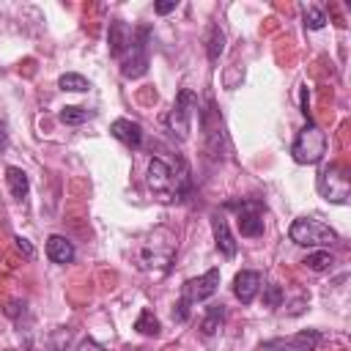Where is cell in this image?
<instances>
[{
  "label": "cell",
  "mask_w": 351,
  "mask_h": 351,
  "mask_svg": "<svg viewBox=\"0 0 351 351\" xmlns=\"http://www.w3.org/2000/svg\"><path fill=\"white\" fill-rule=\"evenodd\" d=\"M148 189L162 200V203H176L181 200L192 181H189V167L181 156L176 154H154L148 162V173H145Z\"/></svg>",
  "instance_id": "6da1fadb"
},
{
  "label": "cell",
  "mask_w": 351,
  "mask_h": 351,
  "mask_svg": "<svg viewBox=\"0 0 351 351\" xmlns=\"http://www.w3.org/2000/svg\"><path fill=\"white\" fill-rule=\"evenodd\" d=\"M176 255V233L170 228L151 230L137 250V266L143 271H167Z\"/></svg>",
  "instance_id": "7a4b0ae2"
},
{
  "label": "cell",
  "mask_w": 351,
  "mask_h": 351,
  "mask_svg": "<svg viewBox=\"0 0 351 351\" xmlns=\"http://www.w3.org/2000/svg\"><path fill=\"white\" fill-rule=\"evenodd\" d=\"M217 288H219V269H208L206 274L186 280L184 288H181V299H178V304H176V310H173V318H176V321H186L189 304H197V302L214 296Z\"/></svg>",
  "instance_id": "3957f363"
},
{
  "label": "cell",
  "mask_w": 351,
  "mask_h": 351,
  "mask_svg": "<svg viewBox=\"0 0 351 351\" xmlns=\"http://www.w3.org/2000/svg\"><path fill=\"white\" fill-rule=\"evenodd\" d=\"M288 236H291V241L299 244V247H318V250H326V247H332V244L337 241V233H335L329 225H324V222H318V219H313V217H299V219H293Z\"/></svg>",
  "instance_id": "277c9868"
},
{
  "label": "cell",
  "mask_w": 351,
  "mask_h": 351,
  "mask_svg": "<svg viewBox=\"0 0 351 351\" xmlns=\"http://www.w3.org/2000/svg\"><path fill=\"white\" fill-rule=\"evenodd\" d=\"M324 154H326V134L315 123L307 121V126L296 134V140L291 145V156L299 165H315L324 159Z\"/></svg>",
  "instance_id": "5b68a950"
},
{
  "label": "cell",
  "mask_w": 351,
  "mask_h": 351,
  "mask_svg": "<svg viewBox=\"0 0 351 351\" xmlns=\"http://www.w3.org/2000/svg\"><path fill=\"white\" fill-rule=\"evenodd\" d=\"M315 186H318V195L326 197L329 203H346L348 195H351L348 170H346L343 165H324V167L318 170Z\"/></svg>",
  "instance_id": "8992f818"
},
{
  "label": "cell",
  "mask_w": 351,
  "mask_h": 351,
  "mask_svg": "<svg viewBox=\"0 0 351 351\" xmlns=\"http://www.w3.org/2000/svg\"><path fill=\"white\" fill-rule=\"evenodd\" d=\"M148 33H151L148 27H140L137 33H132V44L121 58V74L126 80H137L148 71Z\"/></svg>",
  "instance_id": "52a82bcc"
},
{
  "label": "cell",
  "mask_w": 351,
  "mask_h": 351,
  "mask_svg": "<svg viewBox=\"0 0 351 351\" xmlns=\"http://www.w3.org/2000/svg\"><path fill=\"white\" fill-rule=\"evenodd\" d=\"M192 107H195V93L189 88H181L170 112H167V129L173 137L186 140L189 137V118H192Z\"/></svg>",
  "instance_id": "ba28073f"
},
{
  "label": "cell",
  "mask_w": 351,
  "mask_h": 351,
  "mask_svg": "<svg viewBox=\"0 0 351 351\" xmlns=\"http://www.w3.org/2000/svg\"><path fill=\"white\" fill-rule=\"evenodd\" d=\"M236 208H239L236 222H239L241 236H247V239L261 236V233H263V214H266V206H263L261 200H241Z\"/></svg>",
  "instance_id": "9c48e42d"
},
{
  "label": "cell",
  "mask_w": 351,
  "mask_h": 351,
  "mask_svg": "<svg viewBox=\"0 0 351 351\" xmlns=\"http://www.w3.org/2000/svg\"><path fill=\"white\" fill-rule=\"evenodd\" d=\"M321 343V332L318 329H304L288 337H277V340H266L263 346L271 351H315Z\"/></svg>",
  "instance_id": "30bf717a"
},
{
  "label": "cell",
  "mask_w": 351,
  "mask_h": 351,
  "mask_svg": "<svg viewBox=\"0 0 351 351\" xmlns=\"http://www.w3.org/2000/svg\"><path fill=\"white\" fill-rule=\"evenodd\" d=\"M200 126H203V132H206V143H208L211 156H219V145H222V140H225V132H222V118H219V112L214 110V101H211V99L206 101V110L200 112Z\"/></svg>",
  "instance_id": "8fae6325"
},
{
  "label": "cell",
  "mask_w": 351,
  "mask_h": 351,
  "mask_svg": "<svg viewBox=\"0 0 351 351\" xmlns=\"http://www.w3.org/2000/svg\"><path fill=\"white\" fill-rule=\"evenodd\" d=\"M261 274L258 271H252V269H241L236 277H233V293H236V299L241 302V304H250L255 296H258V291H261Z\"/></svg>",
  "instance_id": "7c38bea8"
},
{
  "label": "cell",
  "mask_w": 351,
  "mask_h": 351,
  "mask_svg": "<svg viewBox=\"0 0 351 351\" xmlns=\"http://www.w3.org/2000/svg\"><path fill=\"white\" fill-rule=\"evenodd\" d=\"M110 132H112V137L121 140L126 148H140V145H143V126H140L137 121L118 118V121H112Z\"/></svg>",
  "instance_id": "4fadbf2b"
},
{
  "label": "cell",
  "mask_w": 351,
  "mask_h": 351,
  "mask_svg": "<svg viewBox=\"0 0 351 351\" xmlns=\"http://www.w3.org/2000/svg\"><path fill=\"white\" fill-rule=\"evenodd\" d=\"M211 230H214V239H217V250L225 258H233L236 255V239L228 228V219L219 211H211Z\"/></svg>",
  "instance_id": "5bb4252c"
},
{
  "label": "cell",
  "mask_w": 351,
  "mask_h": 351,
  "mask_svg": "<svg viewBox=\"0 0 351 351\" xmlns=\"http://www.w3.org/2000/svg\"><path fill=\"white\" fill-rule=\"evenodd\" d=\"M47 258L52 263H71L74 261V244L66 236H49L47 239Z\"/></svg>",
  "instance_id": "9a60e30c"
},
{
  "label": "cell",
  "mask_w": 351,
  "mask_h": 351,
  "mask_svg": "<svg viewBox=\"0 0 351 351\" xmlns=\"http://www.w3.org/2000/svg\"><path fill=\"white\" fill-rule=\"evenodd\" d=\"M129 44H132V30L121 19H112V25H110V52L121 58L129 49Z\"/></svg>",
  "instance_id": "2e32d148"
},
{
  "label": "cell",
  "mask_w": 351,
  "mask_h": 351,
  "mask_svg": "<svg viewBox=\"0 0 351 351\" xmlns=\"http://www.w3.org/2000/svg\"><path fill=\"white\" fill-rule=\"evenodd\" d=\"M5 184H8V189H11V195L16 197V200H22V197H27V189H30V181H27V173L22 170V167H5Z\"/></svg>",
  "instance_id": "e0dca14e"
},
{
  "label": "cell",
  "mask_w": 351,
  "mask_h": 351,
  "mask_svg": "<svg viewBox=\"0 0 351 351\" xmlns=\"http://www.w3.org/2000/svg\"><path fill=\"white\" fill-rule=\"evenodd\" d=\"M310 271H326V269H332V263H335V255L329 252V250H315V252H310V255H304V261H302Z\"/></svg>",
  "instance_id": "ac0fdd59"
},
{
  "label": "cell",
  "mask_w": 351,
  "mask_h": 351,
  "mask_svg": "<svg viewBox=\"0 0 351 351\" xmlns=\"http://www.w3.org/2000/svg\"><path fill=\"white\" fill-rule=\"evenodd\" d=\"M222 318H225V307H222V304H211V307L206 310L203 321H200V332H203L206 337H208V335H214V332L219 329Z\"/></svg>",
  "instance_id": "d6986e66"
},
{
  "label": "cell",
  "mask_w": 351,
  "mask_h": 351,
  "mask_svg": "<svg viewBox=\"0 0 351 351\" xmlns=\"http://www.w3.org/2000/svg\"><path fill=\"white\" fill-rule=\"evenodd\" d=\"M58 88H60V90H69V93H85V90L90 88V82H88L82 74L69 71V74H60V77H58Z\"/></svg>",
  "instance_id": "ffe728a7"
},
{
  "label": "cell",
  "mask_w": 351,
  "mask_h": 351,
  "mask_svg": "<svg viewBox=\"0 0 351 351\" xmlns=\"http://www.w3.org/2000/svg\"><path fill=\"white\" fill-rule=\"evenodd\" d=\"M206 52H208V60L211 63H217L219 60V55L225 52V33L214 25L211 30H208V41H206Z\"/></svg>",
  "instance_id": "44dd1931"
},
{
  "label": "cell",
  "mask_w": 351,
  "mask_h": 351,
  "mask_svg": "<svg viewBox=\"0 0 351 351\" xmlns=\"http://www.w3.org/2000/svg\"><path fill=\"white\" fill-rule=\"evenodd\" d=\"M58 118H60V123H66V126H80V123L90 121L93 112L85 110V107H63V110L58 112Z\"/></svg>",
  "instance_id": "7402d4cb"
},
{
  "label": "cell",
  "mask_w": 351,
  "mask_h": 351,
  "mask_svg": "<svg viewBox=\"0 0 351 351\" xmlns=\"http://www.w3.org/2000/svg\"><path fill=\"white\" fill-rule=\"evenodd\" d=\"M134 329H137L140 335H145V337H156V335H159V321H156V315H154V313L145 307V310L137 315Z\"/></svg>",
  "instance_id": "603a6c76"
},
{
  "label": "cell",
  "mask_w": 351,
  "mask_h": 351,
  "mask_svg": "<svg viewBox=\"0 0 351 351\" xmlns=\"http://www.w3.org/2000/svg\"><path fill=\"white\" fill-rule=\"evenodd\" d=\"M304 25L310 30H321L326 25V14L318 5H304Z\"/></svg>",
  "instance_id": "cb8c5ba5"
},
{
  "label": "cell",
  "mask_w": 351,
  "mask_h": 351,
  "mask_svg": "<svg viewBox=\"0 0 351 351\" xmlns=\"http://www.w3.org/2000/svg\"><path fill=\"white\" fill-rule=\"evenodd\" d=\"M282 299H285V293H282V288H280V285H263V304H266L269 310L280 307V304H282Z\"/></svg>",
  "instance_id": "d4e9b609"
},
{
  "label": "cell",
  "mask_w": 351,
  "mask_h": 351,
  "mask_svg": "<svg viewBox=\"0 0 351 351\" xmlns=\"http://www.w3.org/2000/svg\"><path fill=\"white\" fill-rule=\"evenodd\" d=\"M74 351H107V348H104V346H99L96 340L85 337V340H80V343H77V348H74Z\"/></svg>",
  "instance_id": "484cf974"
},
{
  "label": "cell",
  "mask_w": 351,
  "mask_h": 351,
  "mask_svg": "<svg viewBox=\"0 0 351 351\" xmlns=\"http://www.w3.org/2000/svg\"><path fill=\"white\" fill-rule=\"evenodd\" d=\"M176 5H178L176 0H170V3H156L154 11H156V14H170V11H176Z\"/></svg>",
  "instance_id": "4316f807"
},
{
  "label": "cell",
  "mask_w": 351,
  "mask_h": 351,
  "mask_svg": "<svg viewBox=\"0 0 351 351\" xmlns=\"http://www.w3.org/2000/svg\"><path fill=\"white\" fill-rule=\"evenodd\" d=\"M16 247L25 252V258H33V255H36V252H33V247L27 244V239H22V236H16Z\"/></svg>",
  "instance_id": "83f0119b"
},
{
  "label": "cell",
  "mask_w": 351,
  "mask_h": 351,
  "mask_svg": "<svg viewBox=\"0 0 351 351\" xmlns=\"http://www.w3.org/2000/svg\"><path fill=\"white\" fill-rule=\"evenodd\" d=\"M8 148V126H5V121H0V151H5Z\"/></svg>",
  "instance_id": "f1b7e54d"
},
{
  "label": "cell",
  "mask_w": 351,
  "mask_h": 351,
  "mask_svg": "<svg viewBox=\"0 0 351 351\" xmlns=\"http://www.w3.org/2000/svg\"><path fill=\"white\" fill-rule=\"evenodd\" d=\"M302 112L307 115V90H302Z\"/></svg>",
  "instance_id": "f546056e"
}]
</instances>
